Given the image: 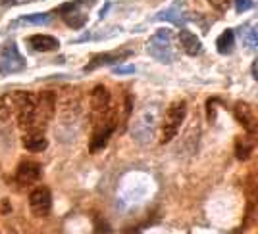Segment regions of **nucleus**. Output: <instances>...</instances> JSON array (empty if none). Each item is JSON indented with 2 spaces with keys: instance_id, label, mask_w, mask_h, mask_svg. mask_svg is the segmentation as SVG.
<instances>
[{
  "instance_id": "1",
  "label": "nucleus",
  "mask_w": 258,
  "mask_h": 234,
  "mask_svg": "<svg viewBox=\"0 0 258 234\" xmlns=\"http://www.w3.org/2000/svg\"><path fill=\"white\" fill-rule=\"evenodd\" d=\"M147 52L160 64H173L177 58V46L172 29H158L147 43Z\"/></svg>"
},
{
  "instance_id": "2",
  "label": "nucleus",
  "mask_w": 258,
  "mask_h": 234,
  "mask_svg": "<svg viewBox=\"0 0 258 234\" xmlns=\"http://www.w3.org/2000/svg\"><path fill=\"white\" fill-rule=\"evenodd\" d=\"M187 115V102L185 100H173L168 106L164 119H162V144H168L172 139H175L177 131L181 129V123Z\"/></svg>"
},
{
  "instance_id": "3",
  "label": "nucleus",
  "mask_w": 258,
  "mask_h": 234,
  "mask_svg": "<svg viewBox=\"0 0 258 234\" xmlns=\"http://www.w3.org/2000/svg\"><path fill=\"white\" fill-rule=\"evenodd\" d=\"M112 98L104 85H97L91 92V115H93V125L104 121L112 113Z\"/></svg>"
},
{
  "instance_id": "4",
  "label": "nucleus",
  "mask_w": 258,
  "mask_h": 234,
  "mask_svg": "<svg viewBox=\"0 0 258 234\" xmlns=\"http://www.w3.org/2000/svg\"><path fill=\"white\" fill-rule=\"evenodd\" d=\"M95 4V0H72V2H68V4H62V6H58V14L64 18V22L70 25V27H74V29H81L83 25L87 23V16L85 12H81L83 6H93Z\"/></svg>"
},
{
  "instance_id": "5",
  "label": "nucleus",
  "mask_w": 258,
  "mask_h": 234,
  "mask_svg": "<svg viewBox=\"0 0 258 234\" xmlns=\"http://www.w3.org/2000/svg\"><path fill=\"white\" fill-rule=\"evenodd\" d=\"M25 58H23L20 50H18V44L8 43L2 52H0V75H10V73H20L25 69Z\"/></svg>"
},
{
  "instance_id": "6",
  "label": "nucleus",
  "mask_w": 258,
  "mask_h": 234,
  "mask_svg": "<svg viewBox=\"0 0 258 234\" xmlns=\"http://www.w3.org/2000/svg\"><path fill=\"white\" fill-rule=\"evenodd\" d=\"M154 127H156V109L147 107L143 113H139V117L133 121V127H131V133H133V139L139 140V142H147L154 135Z\"/></svg>"
},
{
  "instance_id": "7",
  "label": "nucleus",
  "mask_w": 258,
  "mask_h": 234,
  "mask_svg": "<svg viewBox=\"0 0 258 234\" xmlns=\"http://www.w3.org/2000/svg\"><path fill=\"white\" fill-rule=\"evenodd\" d=\"M29 207L35 217H46L50 209H52V196H50V190L44 188V186H39L31 192L29 196Z\"/></svg>"
},
{
  "instance_id": "8",
  "label": "nucleus",
  "mask_w": 258,
  "mask_h": 234,
  "mask_svg": "<svg viewBox=\"0 0 258 234\" xmlns=\"http://www.w3.org/2000/svg\"><path fill=\"white\" fill-rule=\"evenodd\" d=\"M131 50H116V52H104V54H97L89 64L85 65V73L89 71H95L98 67H102V65H114V64H121L123 60H127L129 56H131Z\"/></svg>"
},
{
  "instance_id": "9",
  "label": "nucleus",
  "mask_w": 258,
  "mask_h": 234,
  "mask_svg": "<svg viewBox=\"0 0 258 234\" xmlns=\"http://www.w3.org/2000/svg\"><path fill=\"white\" fill-rule=\"evenodd\" d=\"M41 165L35 163V161H23L18 165V171H16V182L22 184V186H29V184H35L41 179Z\"/></svg>"
},
{
  "instance_id": "10",
  "label": "nucleus",
  "mask_w": 258,
  "mask_h": 234,
  "mask_svg": "<svg viewBox=\"0 0 258 234\" xmlns=\"http://www.w3.org/2000/svg\"><path fill=\"white\" fill-rule=\"evenodd\" d=\"M233 113H235V119L247 129L250 135L256 133V117H254V109L248 106L247 102H237L235 107H233Z\"/></svg>"
},
{
  "instance_id": "11",
  "label": "nucleus",
  "mask_w": 258,
  "mask_h": 234,
  "mask_svg": "<svg viewBox=\"0 0 258 234\" xmlns=\"http://www.w3.org/2000/svg\"><path fill=\"white\" fill-rule=\"evenodd\" d=\"M27 44L35 52H52V50H58L60 41L52 35H31L27 39Z\"/></svg>"
},
{
  "instance_id": "12",
  "label": "nucleus",
  "mask_w": 258,
  "mask_h": 234,
  "mask_svg": "<svg viewBox=\"0 0 258 234\" xmlns=\"http://www.w3.org/2000/svg\"><path fill=\"white\" fill-rule=\"evenodd\" d=\"M179 46H181L183 52L189 54V56H199V54L203 52V43H201V39H199L195 33L187 31V29H181V31H179Z\"/></svg>"
},
{
  "instance_id": "13",
  "label": "nucleus",
  "mask_w": 258,
  "mask_h": 234,
  "mask_svg": "<svg viewBox=\"0 0 258 234\" xmlns=\"http://www.w3.org/2000/svg\"><path fill=\"white\" fill-rule=\"evenodd\" d=\"M254 135H250L248 133V137H237L235 140V156L237 160H248L250 158V154H252V150H254V139H252Z\"/></svg>"
},
{
  "instance_id": "14",
  "label": "nucleus",
  "mask_w": 258,
  "mask_h": 234,
  "mask_svg": "<svg viewBox=\"0 0 258 234\" xmlns=\"http://www.w3.org/2000/svg\"><path fill=\"white\" fill-rule=\"evenodd\" d=\"M12 113H16V96L14 92H8V94L0 96V123L8 121Z\"/></svg>"
},
{
  "instance_id": "15",
  "label": "nucleus",
  "mask_w": 258,
  "mask_h": 234,
  "mask_svg": "<svg viewBox=\"0 0 258 234\" xmlns=\"http://www.w3.org/2000/svg\"><path fill=\"white\" fill-rule=\"evenodd\" d=\"M216 46H218V52L224 54V56L231 54L233 52V46H235V33L231 31V29H226V31L218 37Z\"/></svg>"
},
{
  "instance_id": "16",
  "label": "nucleus",
  "mask_w": 258,
  "mask_h": 234,
  "mask_svg": "<svg viewBox=\"0 0 258 234\" xmlns=\"http://www.w3.org/2000/svg\"><path fill=\"white\" fill-rule=\"evenodd\" d=\"M48 146V140L44 139V135H25L23 137V148L29 152H43Z\"/></svg>"
},
{
  "instance_id": "17",
  "label": "nucleus",
  "mask_w": 258,
  "mask_h": 234,
  "mask_svg": "<svg viewBox=\"0 0 258 234\" xmlns=\"http://www.w3.org/2000/svg\"><path fill=\"white\" fill-rule=\"evenodd\" d=\"M52 20V14L44 12V14H29V16H23L22 20L14 23V25H20V23H29V25H44V23H50Z\"/></svg>"
},
{
  "instance_id": "18",
  "label": "nucleus",
  "mask_w": 258,
  "mask_h": 234,
  "mask_svg": "<svg viewBox=\"0 0 258 234\" xmlns=\"http://www.w3.org/2000/svg\"><path fill=\"white\" fill-rule=\"evenodd\" d=\"M241 41L247 44L250 50H254L258 44V35L254 31V27L252 25H245L243 29H241Z\"/></svg>"
},
{
  "instance_id": "19",
  "label": "nucleus",
  "mask_w": 258,
  "mask_h": 234,
  "mask_svg": "<svg viewBox=\"0 0 258 234\" xmlns=\"http://www.w3.org/2000/svg\"><path fill=\"white\" fill-rule=\"evenodd\" d=\"M210 2V6H214L218 12H226L229 8V2L231 0H208Z\"/></svg>"
},
{
  "instance_id": "20",
  "label": "nucleus",
  "mask_w": 258,
  "mask_h": 234,
  "mask_svg": "<svg viewBox=\"0 0 258 234\" xmlns=\"http://www.w3.org/2000/svg\"><path fill=\"white\" fill-rule=\"evenodd\" d=\"M250 6H252V0H235L237 14H243V12H247Z\"/></svg>"
},
{
  "instance_id": "21",
  "label": "nucleus",
  "mask_w": 258,
  "mask_h": 234,
  "mask_svg": "<svg viewBox=\"0 0 258 234\" xmlns=\"http://www.w3.org/2000/svg\"><path fill=\"white\" fill-rule=\"evenodd\" d=\"M116 75H127V73H135V65H118L114 69Z\"/></svg>"
},
{
  "instance_id": "22",
  "label": "nucleus",
  "mask_w": 258,
  "mask_h": 234,
  "mask_svg": "<svg viewBox=\"0 0 258 234\" xmlns=\"http://www.w3.org/2000/svg\"><path fill=\"white\" fill-rule=\"evenodd\" d=\"M23 2H33V0H2V6H16V4H23Z\"/></svg>"
},
{
  "instance_id": "23",
  "label": "nucleus",
  "mask_w": 258,
  "mask_h": 234,
  "mask_svg": "<svg viewBox=\"0 0 258 234\" xmlns=\"http://www.w3.org/2000/svg\"><path fill=\"white\" fill-rule=\"evenodd\" d=\"M252 77H254V79H256V62H254V64H252Z\"/></svg>"
}]
</instances>
